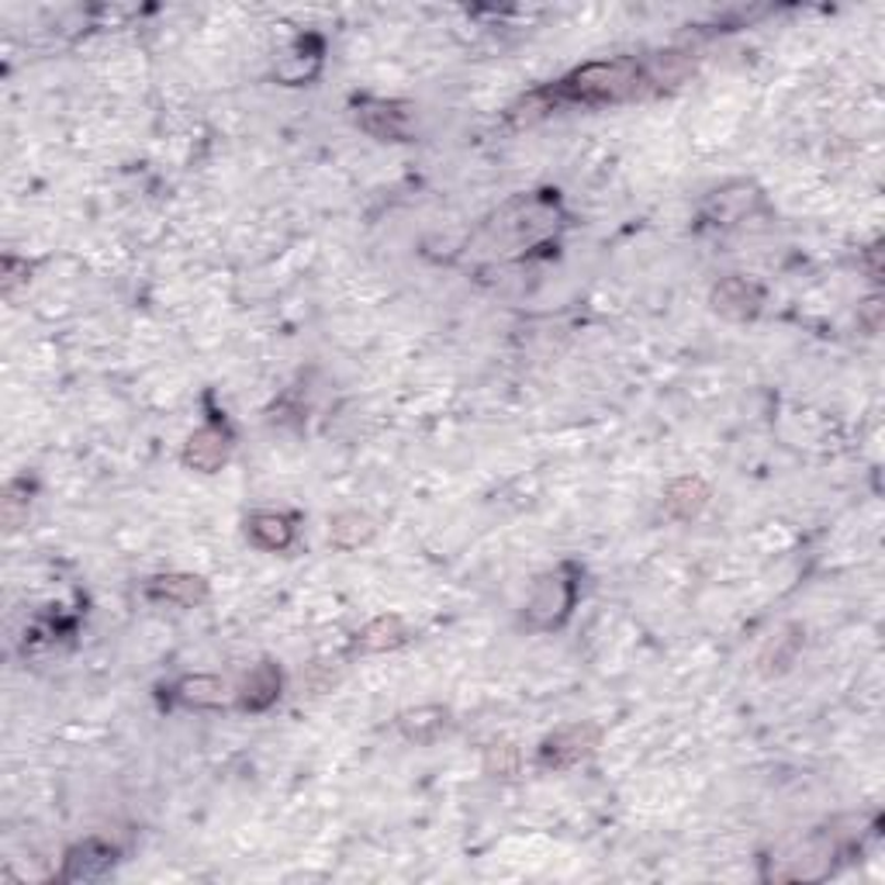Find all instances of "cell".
Masks as SVG:
<instances>
[{
	"label": "cell",
	"instance_id": "9a60e30c",
	"mask_svg": "<svg viewBox=\"0 0 885 885\" xmlns=\"http://www.w3.org/2000/svg\"><path fill=\"white\" fill-rule=\"evenodd\" d=\"M329 540L340 546V551H353L367 540H374V519H367L364 512H343L332 519Z\"/></svg>",
	"mask_w": 885,
	"mask_h": 885
},
{
	"label": "cell",
	"instance_id": "5b68a950",
	"mask_svg": "<svg viewBox=\"0 0 885 885\" xmlns=\"http://www.w3.org/2000/svg\"><path fill=\"white\" fill-rule=\"evenodd\" d=\"M356 121L377 139H409V111L394 101H361L356 104Z\"/></svg>",
	"mask_w": 885,
	"mask_h": 885
},
{
	"label": "cell",
	"instance_id": "8fae6325",
	"mask_svg": "<svg viewBox=\"0 0 885 885\" xmlns=\"http://www.w3.org/2000/svg\"><path fill=\"white\" fill-rule=\"evenodd\" d=\"M249 540L263 551H284L294 540V522L278 512H263L249 519Z\"/></svg>",
	"mask_w": 885,
	"mask_h": 885
},
{
	"label": "cell",
	"instance_id": "8992f818",
	"mask_svg": "<svg viewBox=\"0 0 885 885\" xmlns=\"http://www.w3.org/2000/svg\"><path fill=\"white\" fill-rule=\"evenodd\" d=\"M228 450H232L228 433L219 429V426H204V429H198L191 439H187L184 463H187V468H194V471L212 474L228 460Z\"/></svg>",
	"mask_w": 885,
	"mask_h": 885
},
{
	"label": "cell",
	"instance_id": "9c48e42d",
	"mask_svg": "<svg viewBox=\"0 0 885 885\" xmlns=\"http://www.w3.org/2000/svg\"><path fill=\"white\" fill-rule=\"evenodd\" d=\"M409 640V626L402 616H377L374 623H367L356 637V647L364 654H385V650H398Z\"/></svg>",
	"mask_w": 885,
	"mask_h": 885
},
{
	"label": "cell",
	"instance_id": "7a4b0ae2",
	"mask_svg": "<svg viewBox=\"0 0 885 885\" xmlns=\"http://www.w3.org/2000/svg\"><path fill=\"white\" fill-rule=\"evenodd\" d=\"M575 581L567 571H557V575H546L540 578V585L533 588V599L526 605V623L533 629H551L557 626L567 613H571L575 605Z\"/></svg>",
	"mask_w": 885,
	"mask_h": 885
},
{
	"label": "cell",
	"instance_id": "ba28073f",
	"mask_svg": "<svg viewBox=\"0 0 885 885\" xmlns=\"http://www.w3.org/2000/svg\"><path fill=\"white\" fill-rule=\"evenodd\" d=\"M150 599L177 602V605H201L208 602V581L198 575H160L150 581Z\"/></svg>",
	"mask_w": 885,
	"mask_h": 885
},
{
	"label": "cell",
	"instance_id": "6da1fadb",
	"mask_svg": "<svg viewBox=\"0 0 885 885\" xmlns=\"http://www.w3.org/2000/svg\"><path fill=\"white\" fill-rule=\"evenodd\" d=\"M647 70L637 59H613V62H592V67L575 70L567 80H560L554 91V108L560 101H585V104H605V101H626L647 91Z\"/></svg>",
	"mask_w": 885,
	"mask_h": 885
},
{
	"label": "cell",
	"instance_id": "30bf717a",
	"mask_svg": "<svg viewBox=\"0 0 885 885\" xmlns=\"http://www.w3.org/2000/svg\"><path fill=\"white\" fill-rule=\"evenodd\" d=\"M111 865H115V851L97 845V840H87L83 848L70 851L67 872H62V878H70V882H76V878H83V882H87V878H101Z\"/></svg>",
	"mask_w": 885,
	"mask_h": 885
},
{
	"label": "cell",
	"instance_id": "277c9868",
	"mask_svg": "<svg viewBox=\"0 0 885 885\" xmlns=\"http://www.w3.org/2000/svg\"><path fill=\"white\" fill-rule=\"evenodd\" d=\"M712 308L733 322H747L762 311V287L747 278H727L712 287Z\"/></svg>",
	"mask_w": 885,
	"mask_h": 885
},
{
	"label": "cell",
	"instance_id": "2e32d148",
	"mask_svg": "<svg viewBox=\"0 0 885 885\" xmlns=\"http://www.w3.org/2000/svg\"><path fill=\"white\" fill-rule=\"evenodd\" d=\"M799 647H803V637H799V626H789L786 634H778V637L768 644V650L762 654V671H765V674L786 671V668L795 661Z\"/></svg>",
	"mask_w": 885,
	"mask_h": 885
},
{
	"label": "cell",
	"instance_id": "4fadbf2b",
	"mask_svg": "<svg viewBox=\"0 0 885 885\" xmlns=\"http://www.w3.org/2000/svg\"><path fill=\"white\" fill-rule=\"evenodd\" d=\"M398 730H402L409 741H415V744H433L436 736L447 730V709L426 706V709L405 712L402 720H398Z\"/></svg>",
	"mask_w": 885,
	"mask_h": 885
},
{
	"label": "cell",
	"instance_id": "e0dca14e",
	"mask_svg": "<svg viewBox=\"0 0 885 885\" xmlns=\"http://www.w3.org/2000/svg\"><path fill=\"white\" fill-rule=\"evenodd\" d=\"M519 768V751L509 747V744H495L488 751V771L492 775H516Z\"/></svg>",
	"mask_w": 885,
	"mask_h": 885
},
{
	"label": "cell",
	"instance_id": "7c38bea8",
	"mask_svg": "<svg viewBox=\"0 0 885 885\" xmlns=\"http://www.w3.org/2000/svg\"><path fill=\"white\" fill-rule=\"evenodd\" d=\"M278 692H281V674L273 664H257L249 671V678L243 685V706L246 709H267L270 703H278Z\"/></svg>",
	"mask_w": 885,
	"mask_h": 885
},
{
	"label": "cell",
	"instance_id": "52a82bcc",
	"mask_svg": "<svg viewBox=\"0 0 885 885\" xmlns=\"http://www.w3.org/2000/svg\"><path fill=\"white\" fill-rule=\"evenodd\" d=\"M709 505V484L703 477H678L664 492V512L678 522L695 519Z\"/></svg>",
	"mask_w": 885,
	"mask_h": 885
},
{
	"label": "cell",
	"instance_id": "3957f363",
	"mask_svg": "<svg viewBox=\"0 0 885 885\" xmlns=\"http://www.w3.org/2000/svg\"><path fill=\"white\" fill-rule=\"evenodd\" d=\"M599 747V727L592 723H575L564 727L554 736H546L540 747V765L543 768H571L585 762L588 754Z\"/></svg>",
	"mask_w": 885,
	"mask_h": 885
},
{
	"label": "cell",
	"instance_id": "5bb4252c",
	"mask_svg": "<svg viewBox=\"0 0 885 885\" xmlns=\"http://www.w3.org/2000/svg\"><path fill=\"white\" fill-rule=\"evenodd\" d=\"M177 703L194 706V709H212L225 703V682L212 678V674H194L177 685Z\"/></svg>",
	"mask_w": 885,
	"mask_h": 885
},
{
	"label": "cell",
	"instance_id": "ac0fdd59",
	"mask_svg": "<svg viewBox=\"0 0 885 885\" xmlns=\"http://www.w3.org/2000/svg\"><path fill=\"white\" fill-rule=\"evenodd\" d=\"M17 488H21V484H11L8 495H4V522H8V530H17V526L25 522V516H28V498H21Z\"/></svg>",
	"mask_w": 885,
	"mask_h": 885
}]
</instances>
